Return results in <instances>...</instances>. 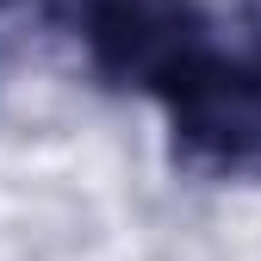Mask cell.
<instances>
[{
    "label": "cell",
    "instance_id": "6da1fadb",
    "mask_svg": "<svg viewBox=\"0 0 261 261\" xmlns=\"http://www.w3.org/2000/svg\"><path fill=\"white\" fill-rule=\"evenodd\" d=\"M87 44L100 69L162 93L174 112L224 75V62L205 44V25L180 0H100L87 13Z\"/></svg>",
    "mask_w": 261,
    "mask_h": 261
}]
</instances>
